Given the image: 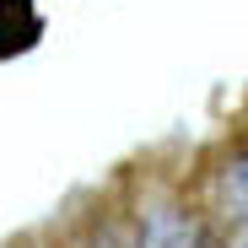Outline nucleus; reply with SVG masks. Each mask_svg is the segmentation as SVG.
Listing matches in <instances>:
<instances>
[{"label":"nucleus","instance_id":"f257e3e1","mask_svg":"<svg viewBox=\"0 0 248 248\" xmlns=\"http://www.w3.org/2000/svg\"><path fill=\"white\" fill-rule=\"evenodd\" d=\"M32 38H38L32 0H0V54H6V49H27Z\"/></svg>","mask_w":248,"mask_h":248},{"label":"nucleus","instance_id":"f03ea898","mask_svg":"<svg viewBox=\"0 0 248 248\" xmlns=\"http://www.w3.org/2000/svg\"><path fill=\"white\" fill-rule=\"evenodd\" d=\"M146 248H205L200 227L189 216H173V211H162L146 221Z\"/></svg>","mask_w":248,"mask_h":248},{"label":"nucleus","instance_id":"7ed1b4c3","mask_svg":"<svg viewBox=\"0 0 248 248\" xmlns=\"http://www.w3.org/2000/svg\"><path fill=\"white\" fill-rule=\"evenodd\" d=\"M221 205L232 216H248V156H237V162L221 168Z\"/></svg>","mask_w":248,"mask_h":248},{"label":"nucleus","instance_id":"20e7f679","mask_svg":"<svg viewBox=\"0 0 248 248\" xmlns=\"http://www.w3.org/2000/svg\"><path fill=\"white\" fill-rule=\"evenodd\" d=\"M243 248H248V237H243Z\"/></svg>","mask_w":248,"mask_h":248}]
</instances>
